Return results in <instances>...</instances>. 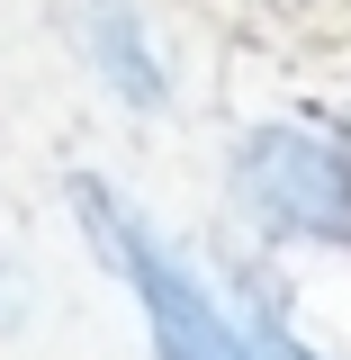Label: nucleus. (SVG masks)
<instances>
[{"label":"nucleus","mask_w":351,"mask_h":360,"mask_svg":"<svg viewBox=\"0 0 351 360\" xmlns=\"http://www.w3.org/2000/svg\"><path fill=\"white\" fill-rule=\"evenodd\" d=\"M72 217L90 225V243L108 252V270L135 288V307H144V324H153V352L162 360H253L243 333L217 315V297L172 262V243L135 217L99 172H72Z\"/></svg>","instance_id":"f257e3e1"},{"label":"nucleus","mask_w":351,"mask_h":360,"mask_svg":"<svg viewBox=\"0 0 351 360\" xmlns=\"http://www.w3.org/2000/svg\"><path fill=\"white\" fill-rule=\"evenodd\" d=\"M82 54H90V72L117 90V108H135V117L172 108V72H162L153 27H144L135 0H82Z\"/></svg>","instance_id":"7ed1b4c3"},{"label":"nucleus","mask_w":351,"mask_h":360,"mask_svg":"<svg viewBox=\"0 0 351 360\" xmlns=\"http://www.w3.org/2000/svg\"><path fill=\"white\" fill-rule=\"evenodd\" d=\"M243 207L270 234H315V243H351V144L324 127H253L234 153Z\"/></svg>","instance_id":"f03ea898"},{"label":"nucleus","mask_w":351,"mask_h":360,"mask_svg":"<svg viewBox=\"0 0 351 360\" xmlns=\"http://www.w3.org/2000/svg\"><path fill=\"white\" fill-rule=\"evenodd\" d=\"M27 315H37V279H27V270L0 252V333H18Z\"/></svg>","instance_id":"20e7f679"}]
</instances>
